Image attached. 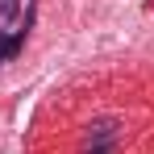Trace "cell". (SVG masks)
I'll use <instances>...</instances> for the list:
<instances>
[{"label": "cell", "instance_id": "obj_1", "mask_svg": "<svg viewBox=\"0 0 154 154\" xmlns=\"http://www.w3.org/2000/svg\"><path fill=\"white\" fill-rule=\"evenodd\" d=\"M112 146H117V125H112V121H96L92 133H88L83 154H112Z\"/></svg>", "mask_w": 154, "mask_h": 154}, {"label": "cell", "instance_id": "obj_3", "mask_svg": "<svg viewBox=\"0 0 154 154\" xmlns=\"http://www.w3.org/2000/svg\"><path fill=\"white\" fill-rule=\"evenodd\" d=\"M0 21L4 25H29V13H25V0H0Z\"/></svg>", "mask_w": 154, "mask_h": 154}, {"label": "cell", "instance_id": "obj_2", "mask_svg": "<svg viewBox=\"0 0 154 154\" xmlns=\"http://www.w3.org/2000/svg\"><path fill=\"white\" fill-rule=\"evenodd\" d=\"M25 33H29L25 25H17V29H0V63H8L13 54L25 46Z\"/></svg>", "mask_w": 154, "mask_h": 154}]
</instances>
